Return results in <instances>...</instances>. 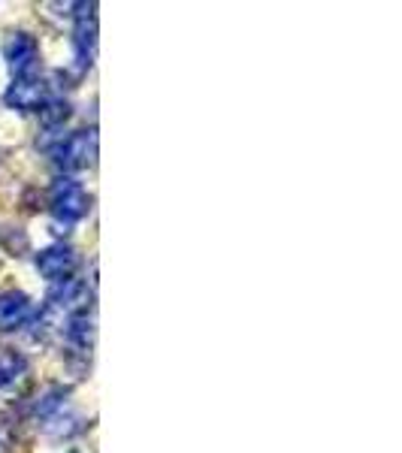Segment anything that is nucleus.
Returning <instances> with one entry per match:
<instances>
[{"mask_svg":"<svg viewBox=\"0 0 402 453\" xmlns=\"http://www.w3.org/2000/svg\"><path fill=\"white\" fill-rule=\"evenodd\" d=\"M27 372V360L12 348H0V390L21 381Z\"/></svg>","mask_w":402,"mask_h":453,"instance_id":"8","label":"nucleus"},{"mask_svg":"<svg viewBox=\"0 0 402 453\" xmlns=\"http://www.w3.org/2000/svg\"><path fill=\"white\" fill-rule=\"evenodd\" d=\"M76 27H73V49H76L79 70H88L97 52V4H76Z\"/></svg>","mask_w":402,"mask_h":453,"instance_id":"3","label":"nucleus"},{"mask_svg":"<svg viewBox=\"0 0 402 453\" xmlns=\"http://www.w3.org/2000/svg\"><path fill=\"white\" fill-rule=\"evenodd\" d=\"M10 448H12V426L0 418V453H6Z\"/></svg>","mask_w":402,"mask_h":453,"instance_id":"11","label":"nucleus"},{"mask_svg":"<svg viewBox=\"0 0 402 453\" xmlns=\"http://www.w3.org/2000/svg\"><path fill=\"white\" fill-rule=\"evenodd\" d=\"M46 100H49V85L36 76L16 79L4 94V104L10 109H19V112H40Z\"/></svg>","mask_w":402,"mask_h":453,"instance_id":"4","label":"nucleus"},{"mask_svg":"<svg viewBox=\"0 0 402 453\" xmlns=\"http://www.w3.org/2000/svg\"><path fill=\"white\" fill-rule=\"evenodd\" d=\"M70 119V104L67 100H58V97H49L46 104L40 109V121L46 130H58L64 121Z\"/></svg>","mask_w":402,"mask_h":453,"instance_id":"10","label":"nucleus"},{"mask_svg":"<svg viewBox=\"0 0 402 453\" xmlns=\"http://www.w3.org/2000/svg\"><path fill=\"white\" fill-rule=\"evenodd\" d=\"M94 155H97V134L94 130H76L67 140H61V145H55V164L64 173L85 170Z\"/></svg>","mask_w":402,"mask_h":453,"instance_id":"2","label":"nucleus"},{"mask_svg":"<svg viewBox=\"0 0 402 453\" xmlns=\"http://www.w3.org/2000/svg\"><path fill=\"white\" fill-rule=\"evenodd\" d=\"M27 314H31V299L25 294H4L0 296V330H16L27 320Z\"/></svg>","mask_w":402,"mask_h":453,"instance_id":"7","label":"nucleus"},{"mask_svg":"<svg viewBox=\"0 0 402 453\" xmlns=\"http://www.w3.org/2000/svg\"><path fill=\"white\" fill-rule=\"evenodd\" d=\"M64 396H67V387H61V384L46 387V390H43L34 402V414L36 418H52L58 408L64 405Z\"/></svg>","mask_w":402,"mask_h":453,"instance_id":"9","label":"nucleus"},{"mask_svg":"<svg viewBox=\"0 0 402 453\" xmlns=\"http://www.w3.org/2000/svg\"><path fill=\"white\" fill-rule=\"evenodd\" d=\"M6 64L16 73L19 79L34 76L36 67H40V46L31 34H12L10 42H6Z\"/></svg>","mask_w":402,"mask_h":453,"instance_id":"5","label":"nucleus"},{"mask_svg":"<svg viewBox=\"0 0 402 453\" xmlns=\"http://www.w3.org/2000/svg\"><path fill=\"white\" fill-rule=\"evenodd\" d=\"M85 211H88V196L82 191V185L67 179V175H64V179H55V185H52L55 221L70 226V224H76L79 218H85Z\"/></svg>","mask_w":402,"mask_h":453,"instance_id":"1","label":"nucleus"},{"mask_svg":"<svg viewBox=\"0 0 402 453\" xmlns=\"http://www.w3.org/2000/svg\"><path fill=\"white\" fill-rule=\"evenodd\" d=\"M76 266H79V254L73 251L70 245H52V248H46V251L36 254V269H40V275L49 281L73 279Z\"/></svg>","mask_w":402,"mask_h":453,"instance_id":"6","label":"nucleus"}]
</instances>
